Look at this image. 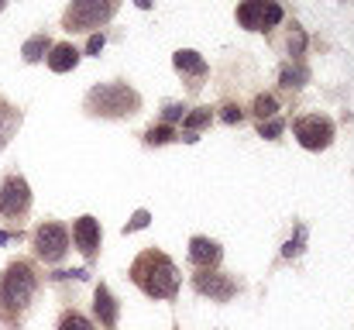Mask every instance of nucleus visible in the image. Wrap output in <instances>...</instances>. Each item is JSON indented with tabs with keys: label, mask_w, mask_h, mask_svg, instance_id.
I'll return each mask as SVG.
<instances>
[{
	"label": "nucleus",
	"mask_w": 354,
	"mask_h": 330,
	"mask_svg": "<svg viewBox=\"0 0 354 330\" xmlns=\"http://www.w3.org/2000/svg\"><path fill=\"white\" fill-rule=\"evenodd\" d=\"M55 330H97L93 327V320L86 317V313H80V310H62L59 313V324H55Z\"/></svg>",
	"instance_id": "21"
},
{
	"label": "nucleus",
	"mask_w": 354,
	"mask_h": 330,
	"mask_svg": "<svg viewBox=\"0 0 354 330\" xmlns=\"http://www.w3.org/2000/svg\"><path fill=\"white\" fill-rule=\"evenodd\" d=\"M186 104H176V100H165L162 104V124H176V120H183L186 117Z\"/></svg>",
	"instance_id": "25"
},
{
	"label": "nucleus",
	"mask_w": 354,
	"mask_h": 330,
	"mask_svg": "<svg viewBox=\"0 0 354 330\" xmlns=\"http://www.w3.org/2000/svg\"><path fill=\"white\" fill-rule=\"evenodd\" d=\"M172 66H176V73L183 76V83H186L189 93H200V90H203V83H207V76H210V62H207L200 52L179 48V52L172 55Z\"/></svg>",
	"instance_id": "10"
},
{
	"label": "nucleus",
	"mask_w": 354,
	"mask_h": 330,
	"mask_svg": "<svg viewBox=\"0 0 354 330\" xmlns=\"http://www.w3.org/2000/svg\"><path fill=\"white\" fill-rule=\"evenodd\" d=\"M41 279L31 258H14L7 262V268L0 272V324L3 327H17L21 317L31 310L35 293H38Z\"/></svg>",
	"instance_id": "1"
},
{
	"label": "nucleus",
	"mask_w": 354,
	"mask_h": 330,
	"mask_svg": "<svg viewBox=\"0 0 354 330\" xmlns=\"http://www.w3.org/2000/svg\"><path fill=\"white\" fill-rule=\"evenodd\" d=\"M148 220H151V214L148 210H134V217L124 223V234H134V230H145L148 227Z\"/></svg>",
	"instance_id": "27"
},
{
	"label": "nucleus",
	"mask_w": 354,
	"mask_h": 330,
	"mask_svg": "<svg viewBox=\"0 0 354 330\" xmlns=\"http://www.w3.org/2000/svg\"><path fill=\"white\" fill-rule=\"evenodd\" d=\"M234 21L244 31H261L268 35L272 28H279L286 21V7L279 0H241L234 10Z\"/></svg>",
	"instance_id": "7"
},
{
	"label": "nucleus",
	"mask_w": 354,
	"mask_h": 330,
	"mask_svg": "<svg viewBox=\"0 0 354 330\" xmlns=\"http://www.w3.org/2000/svg\"><path fill=\"white\" fill-rule=\"evenodd\" d=\"M73 244H76V251L86 258V262H93L97 255H100V241H104V234H100V220L90 217V214H83V217L73 220Z\"/></svg>",
	"instance_id": "11"
},
{
	"label": "nucleus",
	"mask_w": 354,
	"mask_h": 330,
	"mask_svg": "<svg viewBox=\"0 0 354 330\" xmlns=\"http://www.w3.org/2000/svg\"><path fill=\"white\" fill-rule=\"evenodd\" d=\"M286 131V117H272V120H258V138H268L275 141L279 134Z\"/></svg>",
	"instance_id": "23"
},
{
	"label": "nucleus",
	"mask_w": 354,
	"mask_h": 330,
	"mask_svg": "<svg viewBox=\"0 0 354 330\" xmlns=\"http://www.w3.org/2000/svg\"><path fill=\"white\" fill-rule=\"evenodd\" d=\"M306 83H310V69H306L303 59L282 62V69H279V86H282V90H303Z\"/></svg>",
	"instance_id": "17"
},
{
	"label": "nucleus",
	"mask_w": 354,
	"mask_h": 330,
	"mask_svg": "<svg viewBox=\"0 0 354 330\" xmlns=\"http://www.w3.org/2000/svg\"><path fill=\"white\" fill-rule=\"evenodd\" d=\"M80 59H83V52L73 45V42H59V45H52V52L45 55V62H48V69L52 73H73L76 66H80Z\"/></svg>",
	"instance_id": "14"
},
{
	"label": "nucleus",
	"mask_w": 354,
	"mask_h": 330,
	"mask_svg": "<svg viewBox=\"0 0 354 330\" xmlns=\"http://www.w3.org/2000/svg\"><path fill=\"white\" fill-rule=\"evenodd\" d=\"M104 45H107L104 31H93V35H90V42H86V55H100V52H104Z\"/></svg>",
	"instance_id": "28"
},
{
	"label": "nucleus",
	"mask_w": 354,
	"mask_h": 330,
	"mask_svg": "<svg viewBox=\"0 0 354 330\" xmlns=\"http://www.w3.org/2000/svg\"><path fill=\"white\" fill-rule=\"evenodd\" d=\"M221 258H224V248H221L214 237H203V234L189 237V262H193L196 268H217Z\"/></svg>",
	"instance_id": "12"
},
{
	"label": "nucleus",
	"mask_w": 354,
	"mask_h": 330,
	"mask_svg": "<svg viewBox=\"0 0 354 330\" xmlns=\"http://www.w3.org/2000/svg\"><path fill=\"white\" fill-rule=\"evenodd\" d=\"M134 3H138V7H141V10H148V7H151V3H155V0H134Z\"/></svg>",
	"instance_id": "30"
},
{
	"label": "nucleus",
	"mask_w": 354,
	"mask_h": 330,
	"mask_svg": "<svg viewBox=\"0 0 354 330\" xmlns=\"http://www.w3.org/2000/svg\"><path fill=\"white\" fill-rule=\"evenodd\" d=\"M141 141L148 145V148H158V145H169V141H179V127L176 124H151L145 134H141Z\"/></svg>",
	"instance_id": "20"
},
{
	"label": "nucleus",
	"mask_w": 354,
	"mask_h": 330,
	"mask_svg": "<svg viewBox=\"0 0 354 330\" xmlns=\"http://www.w3.org/2000/svg\"><path fill=\"white\" fill-rule=\"evenodd\" d=\"M21 120H24V113L14 107L7 97H0V148H7V145H10V138H17Z\"/></svg>",
	"instance_id": "16"
},
{
	"label": "nucleus",
	"mask_w": 354,
	"mask_h": 330,
	"mask_svg": "<svg viewBox=\"0 0 354 330\" xmlns=\"http://www.w3.org/2000/svg\"><path fill=\"white\" fill-rule=\"evenodd\" d=\"M28 214H31V186L21 172H7L0 179V217L21 227Z\"/></svg>",
	"instance_id": "6"
},
{
	"label": "nucleus",
	"mask_w": 354,
	"mask_h": 330,
	"mask_svg": "<svg viewBox=\"0 0 354 330\" xmlns=\"http://www.w3.org/2000/svg\"><path fill=\"white\" fill-rule=\"evenodd\" d=\"M341 3H348V0H341Z\"/></svg>",
	"instance_id": "32"
},
{
	"label": "nucleus",
	"mask_w": 354,
	"mask_h": 330,
	"mask_svg": "<svg viewBox=\"0 0 354 330\" xmlns=\"http://www.w3.org/2000/svg\"><path fill=\"white\" fill-rule=\"evenodd\" d=\"M7 241H21V230H0V244Z\"/></svg>",
	"instance_id": "29"
},
{
	"label": "nucleus",
	"mask_w": 354,
	"mask_h": 330,
	"mask_svg": "<svg viewBox=\"0 0 354 330\" xmlns=\"http://www.w3.org/2000/svg\"><path fill=\"white\" fill-rule=\"evenodd\" d=\"M118 10H120V0H69V7L62 10V31H69V35H93L104 24H111Z\"/></svg>",
	"instance_id": "4"
},
{
	"label": "nucleus",
	"mask_w": 354,
	"mask_h": 330,
	"mask_svg": "<svg viewBox=\"0 0 354 330\" xmlns=\"http://www.w3.org/2000/svg\"><path fill=\"white\" fill-rule=\"evenodd\" d=\"M292 134H296V141L306 152H324V148H330L337 127H334V120L327 113H299L292 120Z\"/></svg>",
	"instance_id": "8"
},
{
	"label": "nucleus",
	"mask_w": 354,
	"mask_h": 330,
	"mask_svg": "<svg viewBox=\"0 0 354 330\" xmlns=\"http://www.w3.org/2000/svg\"><path fill=\"white\" fill-rule=\"evenodd\" d=\"M131 282L148 296V300H176L179 296V286H183V275L176 268V262L162 251V248H145L131 268H127Z\"/></svg>",
	"instance_id": "2"
},
{
	"label": "nucleus",
	"mask_w": 354,
	"mask_h": 330,
	"mask_svg": "<svg viewBox=\"0 0 354 330\" xmlns=\"http://www.w3.org/2000/svg\"><path fill=\"white\" fill-rule=\"evenodd\" d=\"M221 120H224V124H231V127H234V124H241V120H244V107H241V104H234V100H227V104L221 107Z\"/></svg>",
	"instance_id": "26"
},
{
	"label": "nucleus",
	"mask_w": 354,
	"mask_h": 330,
	"mask_svg": "<svg viewBox=\"0 0 354 330\" xmlns=\"http://www.w3.org/2000/svg\"><path fill=\"white\" fill-rule=\"evenodd\" d=\"M303 244H306V227H303V223H296V237H289V241H286L282 258H296V255L303 251Z\"/></svg>",
	"instance_id": "24"
},
{
	"label": "nucleus",
	"mask_w": 354,
	"mask_h": 330,
	"mask_svg": "<svg viewBox=\"0 0 354 330\" xmlns=\"http://www.w3.org/2000/svg\"><path fill=\"white\" fill-rule=\"evenodd\" d=\"M251 113H254V120H272V117H279V100L272 93H258L251 104Z\"/></svg>",
	"instance_id": "22"
},
{
	"label": "nucleus",
	"mask_w": 354,
	"mask_h": 330,
	"mask_svg": "<svg viewBox=\"0 0 354 330\" xmlns=\"http://www.w3.org/2000/svg\"><path fill=\"white\" fill-rule=\"evenodd\" d=\"M93 313H97V320H100V327L104 330H118V300H114V293L100 282L97 286V293H93Z\"/></svg>",
	"instance_id": "13"
},
{
	"label": "nucleus",
	"mask_w": 354,
	"mask_h": 330,
	"mask_svg": "<svg viewBox=\"0 0 354 330\" xmlns=\"http://www.w3.org/2000/svg\"><path fill=\"white\" fill-rule=\"evenodd\" d=\"M52 52V38L45 35V31H38V35H31L24 45H21V59L28 62V66H35V62H41L45 55Z\"/></svg>",
	"instance_id": "19"
},
{
	"label": "nucleus",
	"mask_w": 354,
	"mask_h": 330,
	"mask_svg": "<svg viewBox=\"0 0 354 330\" xmlns=\"http://www.w3.org/2000/svg\"><path fill=\"white\" fill-rule=\"evenodd\" d=\"M69 244H73V234L62 220H41L31 230V251L45 265H59L69 255Z\"/></svg>",
	"instance_id": "5"
},
{
	"label": "nucleus",
	"mask_w": 354,
	"mask_h": 330,
	"mask_svg": "<svg viewBox=\"0 0 354 330\" xmlns=\"http://www.w3.org/2000/svg\"><path fill=\"white\" fill-rule=\"evenodd\" d=\"M289 59H303V52H306V31L296 24V21H286V35H282V42H275Z\"/></svg>",
	"instance_id": "18"
},
{
	"label": "nucleus",
	"mask_w": 354,
	"mask_h": 330,
	"mask_svg": "<svg viewBox=\"0 0 354 330\" xmlns=\"http://www.w3.org/2000/svg\"><path fill=\"white\" fill-rule=\"evenodd\" d=\"M193 289L200 296H210L214 303H231L237 293H241V282L227 272H217V268H196L193 275Z\"/></svg>",
	"instance_id": "9"
},
{
	"label": "nucleus",
	"mask_w": 354,
	"mask_h": 330,
	"mask_svg": "<svg viewBox=\"0 0 354 330\" xmlns=\"http://www.w3.org/2000/svg\"><path fill=\"white\" fill-rule=\"evenodd\" d=\"M83 110L90 117H100V120H127L141 110V93L124 83V80H114V83H97L86 90L83 97Z\"/></svg>",
	"instance_id": "3"
},
{
	"label": "nucleus",
	"mask_w": 354,
	"mask_h": 330,
	"mask_svg": "<svg viewBox=\"0 0 354 330\" xmlns=\"http://www.w3.org/2000/svg\"><path fill=\"white\" fill-rule=\"evenodd\" d=\"M210 120H214V107H193V110H186V117H183V127H179V141H186V145H196V141H200V131H203V127H210Z\"/></svg>",
	"instance_id": "15"
},
{
	"label": "nucleus",
	"mask_w": 354,
	"mask_h": 330,
	"mask_svg": "<svg viewBox=\"0 0 354 330\" xmlns=\"http://www.w3.org/2000/svg\"><path fill=\"white\" fill-rule=\"evenodd\" d=\"M3 7H7V0H0V10H3Z\"/></svg>",
	"instance_id": "31"
}]
</instances>
